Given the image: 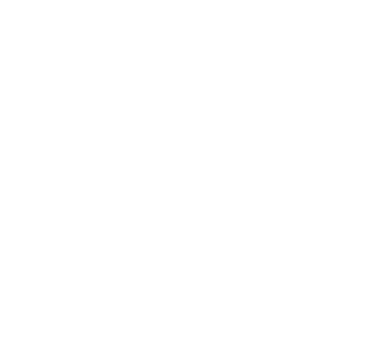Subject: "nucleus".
I'll list each match as a JSON object with an SVG mask.
<instances>
[]
</instances>
